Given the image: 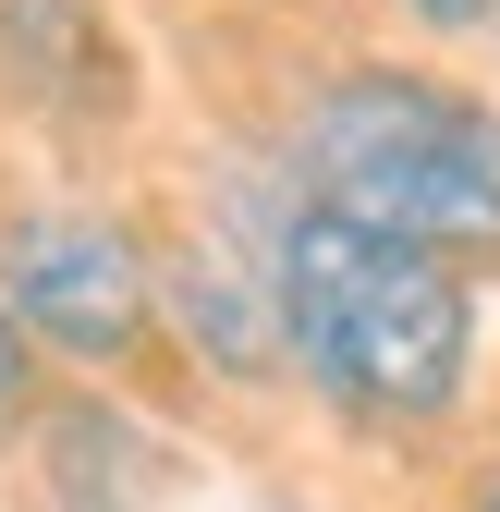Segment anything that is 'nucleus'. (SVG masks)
Returning <instances> with one entry per match:
<instances>
[{"label": "nucleus", "instance_id": "obj_6", "mask_svg": "<svg viewBox=\"0 0 500 512\" xmlns=\"http://www.w3.org/2000/svg\"><path fill=\"white\" fill-rule=\"evenodd\" d=\"M25 378H37V342H25V317H13V305H0V415H13V403H25Z\"/></svg>", "mask_w": 500, "mask_h": 512}, {"label": "nucleus", "instance_id": "obj_3", "mask_svg": "<svg viewBox=\"0 0 500 512\" xmlns=\"http://www.w3.org/2000/svg\"><path fill=\"white\" fill-rule=\"evenodd\" d=\"M0 305L25 317V342L74 354V366H122L159 330V269L98 208H25V220H0Z\"/></svg>", "mask_w": 500, "mask_h": 512}, {"label": "nucleus", "instance_id": "obj_8", "mask_svg": "<svg viewBox=\"0 0 500 512\" xmlns=\"http://www.w3.org/2000/svg\"><path fill=\"white\" fill-rule=\"evenodd\" d=\"M464 512H500V464H488V476H476V488H464Z\"/></svg>", "mask_w": 500, "mask_h": 512}, {"label": "nucleus", "instance_id": "obj_1", "mask_svg": "<svg viewBox=\"0 0 500 512\" xmlns=\"http://www.w3.org/2000/svg\"><path fill=\"white\" fill-rule=\"evenodd\" d=\"M269 293H281V354L318 378L342 415L427 427L476 378V293L440 244H403L330 196H305L269 232Z\"/></svg>", "mask_w": 500, "mask_h": 512}, {"label": "nucleus", "instance_id": "obj_4", "mask_svg": "<svg viewBox=\"0 0 500 512\" xmlns=\"http://www.w3.org/2000/svg\"><path fill=\"white\" fill-rule=\"evenodd\" d=\"M0 74L61 122H110L135 110V49L110 37L98 0H0Z\"/></svg>", "mask_w": 500, "mask_h": 512}, {"label": "nucleus", "instance_id": "obj_2", "mask_svg": "<svg viewBox=\"0 0 500 512\" xmlns=\"http://www.w3.org/2000/svg\"><path fill=\"white\" fill-rule=\"evenodd\" d=\"M305 196L440 256H500V110L427 74H342L305 110Z\"/></svg>", "mask_w": 500, "mask_h": 512}, {"label": "nucleus", "instance_id": "obj_9", "mask_svg": "<svg viewBox=\"0 0 500 512\" xmlns=\"http://www.w3.org/2000/svg\"><path fill=\"white\" fill-rule=\"evenodd\" d=\"M488 25H500V0H488Z\"/></svg>", "mask_w": 500, "mask_h": 512}, {"label": "nucleus", "instance_id": "obj_5", "mask_svg": "<svg viewBox=\"0 0 500 512\" xmlns=\"http://www.w3.org/2000/svg\"><path fill=\"white\" fill-rule=\"evenodd\" d=\"M171 305H183V330H196L208 366H244V378H257V366L281 354V293H269V281H232L220 244H183V256H171Z\"/></svg>", "mask_w": 500, "mask_h": 512}, {"label": "nucleus", "instance_id": "obj_7", "mask_svg": "<svg viewBox=\"0 0 500 512\" xmlns=\"http://www.w3.org/2000/svg\"><path fill=\"white\" fill-rule=\"evenodd\" d=\"M403 13H415L427 37H464V25H488V0H403Z\"/></svg>", "mask_w": 500, "mask_h": 512}]
</instances>
